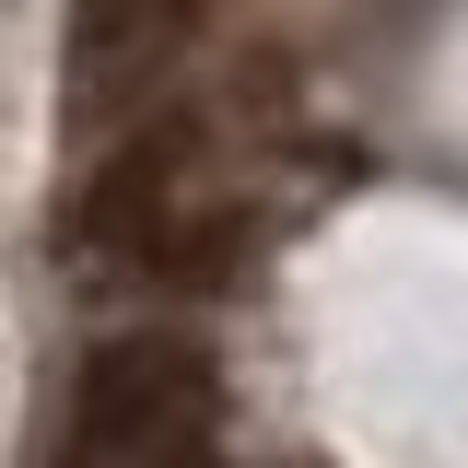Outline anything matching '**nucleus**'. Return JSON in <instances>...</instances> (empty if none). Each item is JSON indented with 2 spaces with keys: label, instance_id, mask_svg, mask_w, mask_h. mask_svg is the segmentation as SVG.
<instances>
[{
  "label": "nucleus",
  "instance_id": "1",
  "mask_svg": "<svg viewBox=\"0 0 468 468\" xmlns=\"http://www.w3.org/2000/svg\"><path fill=\"white\" fill-rule=\"evenodd\" d=\"M94 246L141 258V270H176V282H211L234 246H246V199L199 165V129H153L94 187Z\"/></svg>",
  "mask_w": 468,
  "mask_h": 468
},
{
  "label": "nucleus",
  "instance_id": "2",
  "mask_svg": "<svg viewBox=\"0 0 468 468\" xmlns=\"http://www.w3.org/2000/svg\"><path fill=\"white\" fill-rule=\"evenodd\" d=\"M211 433H223V375H211L199 340L129 328L82 363V410H70L82 457H199Z\"/></svg>",
  "mask_w": 468,
  "mask_h": 468
}]
</instances>
